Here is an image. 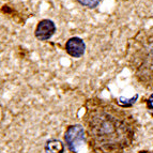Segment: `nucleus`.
Returning <instances> with one entry per match:
<instances>
[{
    "mask_svg": "<svg viewBox=\"0 0 153 153\" xmlns=\"http://www.w3.org/2000/svg\"><path fill=\"white\" fill-rule=\"evenodd\" d=\"M84 123L88 143L97 153L122 150L135 135V120L130 112L103 100L88 101Z\"/></svg>",
    "mask_w": 153,
    "mask_h": 153,
    "instance_id": "obj_1",
    "label": "nucleus"
},
{
    "mask_svg": "<svg viewBox=\"0 0 153 153\" xmlns=\"http://www.w3.org/2000/svg\"><path fill=\"white\" fill-rule=\"evenodd\" d=\"M125 60L136 82L153 90V27L139 30L128 40Z\"/></svg>",
    "mask_w": 153,
    "mask_h": 153,
    "instance_id": "obj_2",
    "label": "nucleus"
},
{
    "mask_svg": "<svg viewBox=\"0 0 153 153\" xmlns=\"http://www.w3.org/2000/svg\"><path fill=\"white\" fill-rule=\"evenodd\" d=\"M85 138V130L82 125L75 124L71 125L65 134H64V139H65L66 146L69 147L70 150L76 151L78 147L82 145Z\"/></svg>",
    "mask_w": 153,
    "mask_h": 153,
    "instance_id": "obj_3",
    "label": "nucleus"
},
{
    "mask_svg": "<svg viewBox=\"0 0 153 153\" xmlns=\"http://www.w3.org/2000/svg\"><path fill=\"white\" fill-rule=\"evenodd\" d=\"M56 32V25L51 19H42L38 23L34 30V36L39 41H48Z\"/></svg>",
    "mask_w": 153,
    "mask_h": 153,
    "instance_id": "obj_4",
    "label": "nucleus"
},
{
    "mask_svg": "<svg viewBox=\"0 0 153 153\" xmlns=\"http://www.w3.org/2000/svg\"><path fill=\"white\" fill-rule=\"evenodd\" d=\"M86 45L80 38L73 36L69 39L65 44V51L73 58H80L85 54Z\"/></svg>",
    "mask_w": 153,
    "mask_h": 153,
    "instance_id": "obj_5",
    "label": "nucleus"
},
{
    "mask_svg": "<svg viewBox=\"0 0 153 153\" xmlns=\"http://www.w3.org/2000/svg\"><path fill=\"white\" fill-rule=\"evenodd\" d=\"M46 152L47 153H63L64 146L59 140H49L46 143Z\"/></svg>",
    "mask_w": 153,
    "mask_h": 153,
    "instance_id": "obj_6",
    "label": "nucleus"
},
{
    "mask_svg": "<svg viewBox=\"0 0 153 153\" xmlns=\"http://www.w3.org/2000/svg\"><path fill=\"white\" fill-rule=\"evenodd\" d=\"M77 2L79 4L86 7V8L93 9L99 5V3L101 2V0H77Z\"/></svg>",
    "mask_w": 153,
    "mask_h": 153,
    "instance_id": "obj_7",
    "label": "nucleus"
},
{
    "mask_svg": "<svg viewBox=\"0 0 153 153\" xmlns=\"http://www.w3.org/2000/svg\"><path fill=\"white\" fill-rule=\"evenodd\" d=\"M148 104H149V107H150L151 109H153V93L151 94V97H149Z\"/></svg>",
    "mask_w": 153,
    "mask_h": 153,
    "instance_id": "obj_8",
    "label": "nucleus"
},
{
    "mask_svg": "<svg viewBox=\"0 0 153 153\" xmlns=\"http://www.w3.org/2000/svg\"><path fill=\"white\" fill-rule=\"evenodd\" d=\"M136 99H137V95H135V97H134L132 100H131V103H135V100ZM125 101H126V100H125ZM121 105H122V106H128V105H131V104H130V103L128 104V103L124 102V103H121Z\"/></svg>",
    "mask_w": 153,
    "mask_h": 153,
    "instance_id": "obj_9",
    "label": "nucleus"
}]
</instances>
